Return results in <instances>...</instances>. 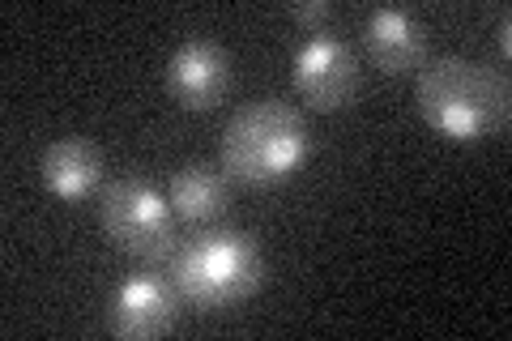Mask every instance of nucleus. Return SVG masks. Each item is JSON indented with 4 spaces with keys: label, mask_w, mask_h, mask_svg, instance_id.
Wrapping results in <instances>:
<instances>
[{
    "label": "nucleus",
    "mask_w": 512,
    "mask_h": 341,
    "mask_svg": "<svg viewBox=\"0 0 512 341\" xmlns=\"http://www.w3.org/2000/svg\"><path fill=\"white\" fill-rule=\"evenodd\" d=\"M419 116L448 141H483L500 133L512 111V86L504 69L474 56H436L414 81Z\"/></svg>",
    "instance_id": "nucleus-1"
},
{
    "label": "nucleus",
    "mask_w": 512,
    "mask_h": 341,
    "mask_svg": "<svg viewBox=\"0 0 512 341\" xmlns=\"http://www.w3.org/2000/svg\"><path fill=\"white\" fill-rule=\"evenodd\" d=\"M308 154V120L282 99L244 103L222 128V171L248 188H274L295 180Z\"/></svg>",
    "instance_id": "nucleus-2"
},
{
    "label": "nucleus",
    "mask_w": 512,
    "mask_h": 341,
    "mask_svg": "<svg viewBox=\"0 0 512 341\" xmlns=\"http://www.w3.org/2000/svg\"><path fill=\"white\" fill-rule=\"evenodd\" d=\"M171 282L184 303L218 312V307H235L261 290L265 256L252 235L231 231V226H210V231L188 235L171 252Z\"/></svg>",
    "instance_id": "nucleus-3"
},
{
    "label": "nucleus",
    "mask_w": 512,
    "mask_h": 341,
    "mask_svg": "<svg viewBox=\"0 0 512 341\" xmlns=\"http://www.w3.org/2000/svg\"><path fill=\"white\" fill-rule=\"evenodd\" d=\"M99 218L107 239L137 261H171V252L180 248L171 197L141 175H120L103 188Z\"/></svg>",
    "instance_id": "nucleus-4"
},
{
    "label": "nucleus",
    "mask_w": 512,
    "mask_h": 341,
    "mask_svg": "<svg viewBox=\"0 0 512 341\" xmlns=\"http://www.w3.org/2000/svg\"><path fill=\"white\" fill-rule=\"evenodd\" d=\"M180 303H184V295L175 290L171 273L167 278L154 269L128 273L107 299V329L124 341L163 337L175 324V316H180Z\"/></svg>",
    "instance_id": "nucleus-5"
},
{
    "label": "nucleus",
    "mask_w": 512,
    "mask_h": 341,
    "mask_svg": "<svg viewBox=\"0 0 512 341\" xmlns=\"http://www.w3.org/2000/svg\"><path fill=\"white\" fill-rule=\"evenodd\" d=\"M295 90L320 111H338L359 90V52L342 35H308L291 60Z\"/></svg>",
    "instance_id": "nucleus-6"
},
{
    "label": "nucleus",
    "mask_w": 512,
    "mask_h": 341,
    "mask_svg": "<svg viewBox=\"0 0 512 341\" xmlns=\"http://www.w3.org/2000/svg\"><path fill=\"white\" fill-rule=\"evenodd\" d=\"M431 26L406 5H380L363 18V52L380 73L402 77L427 64Z\"/></svg>",
    "instance_id": "nucleus-7"
},
{
    "label": "nucleus",
    "mask_w": 512,
    "mask_h": 341,
    "mask_svg": "<svg viewBox=\"0 0 512 341\" xmlns=\"http://www.w3.org/2000/svg\"><path fill=\"white\" fill-rule=\"evenodd\" d=\"M167 90L188 111H210L231 90V52L214 39H184L167 60Z\"/></svg>",
    "instance_id": "nucleus-8"
},
{
    "label": "nucleus",
    "mask_w": 512,
    "mask_h": 341,
    "mask_svg": "<svg viewBox=\"0 0 512 341\" xmlns=\"http://www.w3.org/2000/svg\"><path fill=\"white\" fill-rule=\"evenodd\" d=\"M39 175L56 201H86L103 184V154L86 137H60L43 150Z\"/></svg>",
    "instance_id": "nucleus-9"
},
{
    "label": "nucleus",
    "mask_w": 512,
    "mask_h": 341,
    "mask_svg": "<svg viewBox=\"0 0 512 341\" xmlns=\"http://www.w3.org/2000/svg\"><path fill=\"white\" fill-rule=\"evenodd\" d=\"M167 197L175 205V218L184 222H214L231 205V175H222L210 162H188L171 175Z\"/></svg>",
    "instance_id": "nucleus-10"
},
{
    "label": "nucleus",
    "mask_w": 512,
    "mask_h": 341,
    "mask_svg": "<svg viewBox=\"0 0 512 341\" xmlns=\"http://www.w3.org/2000/svg\"><path fill=\"white\" fill-rule=\"evenodd\" d=\"M286 13H291V22L303 35H329L333 22H338V5L333 0H295Z\"/></svg>",
    "instance_id": "nucleus-11"
},
{
    "label": "nucleus",
    "mask_w": 512,
    "mask_h": 341,
    "mask_svg": "<svg viewBox=\"0 0 512 341\" xmlns=\"http://www.w3.org/2000/svg\"><path fill=\"white\" fill-rule=\"evenodd\" d=\"M512 52V22H508V9H500V56L508 60Z\"/></svg>",
    "instance_id": "nucleus-12"
}]
</instances>
